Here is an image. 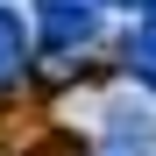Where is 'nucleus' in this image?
Segmentation results:
<instances>
[{
  "label": "nucleus",
  "mask_w": 156,
  "mask_h": 156,
  "mask_svg": "<svg viewBox=\"0 0 156 156\" xmlns=\"http://www.w3.org/2000/svg\"><path fill=\"white\" fill-rule=\"evenodd\" d=\"M99 21H107L99 0H36L29 29H36V43L50 50V57H78V50L99 36Z\"/></svg>",
  "instance_id": "obj_1"
},
{
  "label": "nucleus",
  "mask_w": 156,
  "mask_h": 156,
  "mask_svg": "<svg viewBox=\"0 0 156 156\" xmlns=\"http://www.w3.org/2000/svg\"><path fill=\"white\" fill-rule=\"evenodd\" d=\"M99 156H156V107L114 99L99 114Z\"/></svg>",
  "instance_id": "obj_2"
},
{
  "label": "nucleus",
  "mask_w": 156,
  "mask_h": 156,
  "mask_svg": "<svg viewBox=\"0 0 156 156\" xmlns=\"http://www.w3.org/2000/svg\"><path fill=\"white\" fill-rule=\"evenodd\" d=\"M36 64V29H29V14L21 7H0V92L21 85Z\"/></svg>",
  "instance_id": "obj_3"
},
{
  "label": "nucleus",
  "mask_w": 156,
  "mask_h": 156,
  "mask_svg": "<svg viewBox=\"0 0 156 156\" xmlns=\"http://www.w3.org/2000/svg\"><path fill=\"white\" fill-rule=\"evenodd\" d=\"M121 64H128V78H135V85H149V92H156V29H142V21H135V36H128Z\"/></svg>",
  "instance_id": "obj_4"
},
{
  "label": "nucleus",
  "mask_w": 156,
  "mask_h": 156,
  "mask_svg": "<svg viewBox=\"0 0 156 156\" xmlns=\"http://www.w3.org/2000/svg\"><path fill=\"white\" fill-rule=\"evenodd\" d=\"M135 21H142V29H156V0H135Z\"/></svg>",
  "instance_id": "obj_5"
},
{
  "label": "nucleus",
  "mask_w": 156,
  "mask_h": 156,
  "mask_svg": "<svg viewBox=\"0 0 156 156\" xmlns=\"http://www.w3.org/2000/svg\"><path fill=\"white\" fill-rule=\"evenodd\" d=\"M99 7H121V0H99Z\"/></svg>",
  "instance_id": "obj_6"
}]
</instances>
